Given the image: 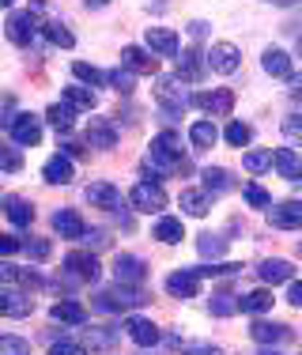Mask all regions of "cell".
Listing matches in <instances>:
<instances>
[{
  "label": "cell",
  "mask_w": 302,
  "mask_h": 355,
  "mask_svg": "<svg viewBox=\"0 0 302 355\" xmlns=\"http://www.w3.org/2000/svg\"><path fill=\"white\" fill-rule=\"evenodd\" d=\"M257 276H261L265 284H287V280H295V265L283 261V257H268L257 265Z\"/></svg>",
  "instance_id": "obj_21"
},
{
  "label": "cell",
  "mask_w": 302,
  "mask_h": 355,
  "mask_svg": "<svg viewBox=\"0 0 302 355\" xmlns=\"http://www.w3.org/2000/svg\"><path fill=\"white\" fill-rule=\"evenodd\" d=\"M49 318L61 321V325H87V306H80V302H72V299H61L49 310Z\"/></svg>",
  "instance_id": "obj_26"
},
{
  "label": "cell",
  "mask_w": 302,
  "mask_h": 355,
  "mask_svg": "<svg viewBox=\"0 0 302 355\" xmlns=\"http://www.w3.org/2000/svg\"><path fill=\"white\" fill-rule=\"evenodd\" d=\"M242 163H246L249 174H261V171L272 166V155H268V151H246V159H242Z\"/></svg>",
  "instance_id": "obj_43"
},
{
  "label": "cell",
  "mask_w": 302,
  "mask_h": 355,
  "mask_svg": "<svg viewBox=\"0 0 302 355\" xmlns=\"http://www.w3.org/2000/svg\"><path fill=\"white\" fill-rule=\"evenodd\" d=\"M4 216L12 219L15 227H30V223H35V208H30L23 197H8L4 200Z\"/></svg>",
  "instance_id": "obj_29"
},
{
  "label": "cell",
  "mask_w": 302,
  "mask_h": 355,
  "mask_svg": "<svg viewBox=\"0 0 302 355\" xmlns=\"http://www.w3.org/2000/svg\"><path fill=\"white\" fill-rule=\"evenodd\" d=\"M155 239L166 242V246L181 242V239H186V227H181V219H178V216H163V219L155 223Z\"/></svg>",
  "instance_id": "obj_30"
},
{
  "label": "cell",
  "mask_w": 302,
  "mask_h": 355,
  "mask_svg": "<svg viewBox=\"0 0 302 355\" xmlns=\"http://www.w3.org/2000/svg\"><path fill=\"white\" fill-rule=\"evenodd\" d=\"M148 163L155 174H170V171H181L186 166V155H181V140L174 132H159L151 140V151H148Z\"/></svg>",
  "instance_id": "obj_2"
},
{
  "label": "cell",
  "mask_w": 302,
  "mask_h": 355,
  "mask_svg": "<svg viewBox=\"0 0 302 355\" xmlns=\"http://www.w3.org/2000/svg\"><path fill=\"white\" fill-rule=\"evenodd\" d=\"M15 250H23V242L12 239V234H0V257H12Z\"/></svg>",
  "instance_id": "obj_51"
},
{
  "label": "cell",
  "mask_w": 302,
  "mask_h": 355,
  "mask_svg": "<svg viewBox=\"0 0 302 355\" xmlns=\"http://www.w3.org/2000/svg\"><path fill=\"white\" fill-rule=\"evenodd\" d=\"M87 144L91 148H114L117 144V125L110 121V117H91L87 121Z\"/></svg>",
  "instance_id": "obj_16"
},
{
  "label": "cell",
  "mask_w": 302,
  "mask_h": 355,
  "mask_svg": "<svg viewBox=\"0 0 302 355\" xmlns=\"http://www.w3.org/2000/svg\"><path fill=\"white\" fill-rule=\"evenodd\" d=\"M98 272H103V265H98L95 253H80V250H76V253L64 257V280H69V284H95Z\"/></svg>",
  "instance_id": "obj_4"
},
{
  "label": "cell",
  "mask_w": 302,
  "mask_h": 355,
  "mask_svg": "<svg viewBox=\"0 0 302 355\" xmlns=\"http://www.w3.org/2000/svg\"><path fill=\"white\" fill-rule=\"evenodd\" d=\"M148 49L155 57H178V35L166 27H148Z\"/></svg>",
  "instance_id": "obj_23"
},
{
  "label": "cell",
  "mask_w": 302,
  "mask_h": 355,
  "mask_svg": "<svg viewBox=\"0 0 302 355\" xmlns=\"http://www.w3.org/2000/svg\"><path fill=\"white\" fill-rule=\"evenodd\" d=\"M8 129H12V140L19 148H38L42 144V117H35V114H15Z\"/></svg>",
  "instance_id": "obj_7"
},
{
  "label": "cell",
  "mask_w": 302,
  "mask_h": 355,
  "mask_svg": "<svg viewBox=\"0 0 302 355\" xmlns=\"http://www.w3.org/2000/svg\"><path fill=\"white\" fill-rule=\"evenodd\" d=\"M204 61H208V69H212V72L231 76V72H238L242 53H238V46H231V42H215V46H212V53H208Z\"/></svg>",
  "instance_id": "obj_11"
},
{
  "label": "cell",
  "mask_w": 302,
  "mask_h": 355,
  "mask_svg": "<svg viewBox=\"0 0 302 355\" xmlns=\"http://www.w3.org/2000/svg\"><path fill=\"white\" fill-rule=\"evenodd\" d=\"M4 35H8V42H15V46H30L38 35V19L30 12H12L4 23Z\"/></svg>",
  "instance_id": "obj_8"
},
{
  "label": "cell",
  "mask_w": 302,
  "mask_h": 355,
  "mask_svg": "<svg viewBox=\"0 0 302 355\" xmlns=\"http://www.w3.org/2000/svg\"><path fill=\"white\" fill-rule=\"evenodd\" d=\"M23 166V155L15 148H8V144H0V171H8V174H15Z\"/></svg>",
  "instance_id": "obj_44"
},
{
  "label": "cell",
  "mask_w": 302,
  "mask_h": 355,
  "mask_svg": "<svg viewBox=\"0 0 302 355\" xmlns=\"http://www.w3.org/2000/svg\"><path fill=\"white\" fill-rule=\"evenodd\" d=\"M110 0H87V8H106Z\"/></svg>",
  "instance_id": "obj_56"
},
{
  "label": "cell",
  "mask_w": 302,
  "mask_h": 355,
  "mask_svg": "<svg viewBox=\"0 0 302 355\" xmlns=\"http://www.w3.org/2000/svg\"><path fill=\"white\" fill-rule=\"evenodd\" d=\"M87 205L114 212V208H121V189H117V185H110V182H91V185H87Z\"/></svg>",
  "instance_id": "obj_14"
},
{
  "label": "cell",
  "mask_w": 302,
  "mask_h": 355,
  "mask_svg": "<svg viewBox=\"0 0 302 355\" xmlns=\"http://www.w3.org/2000/svg\"><path fill=\"white\" fill-rule=\"evenodd\" d=\"M238 310H246V314H265V310H272V295L268 291H249L238 299Z\"/></svg>",
  "instance_id": "obj_35"
},
{
  "label": "cell",
  "mask_w": 302,
  "mask_h": 355,
  "mask_svg": "<svg viewBox=\"0 0 302 355\" xmlns=\"http://www.w3.org/2000/svg\"><path fill=\"white\" fill-rule=\"evenodd\" d=\"M64 106H72L76 114L80 110H95V91L83 87V83H72V87H64Z\"/></svg>",
  "instance_id": "obj_31"
},
{
  "label": "cell",
  "mask_w": 302,
  "mask_h": 355,
  "mask_svg": "<svg viewBox=\"0 0 302 355\" xmlns=\"http://www.w3.org/2000/svg\"><path fill=\"white\" fill-rule=\"evenodd\" d=\"M42 178H46L49 185H69L72 178H76L72 159H69V155H53V159H46V166H42Z\"/></svg>",
  "instance_id": "obj_24"
},
{
  "label": "cell",
  "mask_w": 302,
  "mask_h": 355,
  "mask_svg": "<svg viewBox=\"0 0 302 355\" xmlns=\"http://www.w3.org/2000/svg\"><path fill=\"white\" fill-rule=\"evenodd\" d=\"M4 4H12V0H0V8H4Z\"/></svg>",
  "instance_id": "obj_58"
},
{
  "label": "cell",
  "mask_w": 302,
  "mask_h": 355,
  "mask_svg": "<svg viewBox=\"0 0 302 355\" xmlns=\"http://www.w3.org/2000/svg\"><path fill=\"white\" fill-rule=\"evenodd\" d=\"M72 117H76V110L64 106V103H53V106L46 110V121L53 125L57 132H72Z\"/></svg>",
  "instance_id": "obj_32"
},
{
  "label": "cell",
  "mask_w": 302,
  "mask_h": 355,
  "mask_svg": "<svg viewBox=\"0 0 302 355\" xmlns=\"http://www.w3.org/2000/svg\"><path fill=\"white\" fill-rule=\"evenodd\" d=\"M121 69L132 72V76H155V72H159V57L151 53V49L125 46V49H121Z\"/></svg>",
  "instance_id": "obj_9"
},
{
  "label": "cell",
  "mask_w": 302,
  "mask_h": 355,
  "mask_svg": "<svg viewBox=\"0 0 302 355\" xmlns=\"http://www.w3.org/2000/svg\"><path fill=\"white\" fill-rule=\"evenodd\" d=\"M72 76L80 83H87V87H103V83H106V72H98L95 64H87V61H76L72 64Z\"/></svg>",
  "instance_id": "obj_36"
},
{
  "label": "cell",
  "mask_w": 302,
  "mask_h": 355,
  "mask_svg": "<svg viewBox=\"0 0 302 355\" xmlns=\"http://www.w3.org/2000/svg\"><path fill=\"white\" fill-rule=\"evenodd\" d=\"M23 250H27V253H30V257H35V261H46V257H49V242H42V239L27 242V246H23Z\"/></svg>",
  "instance_id": "obj_50"
},
{
  "label": "cell",
  "mask_w": 302,
  "mask_h": 355,
  "mask_svg": "<svg viewBox=\"0 0 302 355\" xmlns=\"http://www.w3.org/2000/svg\"><path fill=\"white\" fill-rule=\"evenodd\" d=\"M174 348H181V355H220L215 344H200V340H178V336H170Z\"/></svg>",
  "instance_id": "obj_41"
},
{
  "label": "cell",
  "mask_w": 302,
  "mask_h": 355,
  "mask_svg": "<svg viewBox=\"0 0 302 355\" xmlns=\"http://www.w3.org/2000/svg\"><path fill=\"white\" fill-rule=\"evenodd\" d=\"M144 302H151V295L144 287H132V284H114V287H103L95 295V310H103V314H125V310H136Z\"/></svg>",
  "instance_id": "obj_1"
},
{
  "label": "cell",
  "mask_w": 302,
  "mask_h": 355,
  "mask_svg": "<svg viewBox=\"0 0 302 355\" xmlns=\"http://www.w3.org/2000/svg\"><path fill=\"white\" fill-rule=\"evenodd\" d=\"M197 250H200V257H220V253L226 250V239H220V234H200L197 239Z\"/></svg>",
  "instance_id": "obj_38"
},
{
  "label": "cell",
  "mask_w": 302,
  "mask_h": 355,
  "mask_svg": "<svg viewBox=\"0 0 302 355\" xmlns=\"http://www.w3.org/2000/svg\"><path fill=\"white\" fill-rule=\"evenodd\" d=\"M283 137H287L291 144H302V117L299 114L283 117Z\"/></svg>",
  "instance_id": "obj_47"
},
{
  "label": "cell",
  "mask_w": 302,
  "mask_h": 355,
  "mask_svg": "<svg viewBox=\"0 0 302 355\" xmlns=\"http://www.w3.org/2000/svg\"><path fill=\"white\" fill-rule=\"evenodd\" d=\"M268 4H276V8H295V4H302V0H268Z\"/></svg>",
  "instance_id": "obj_55"
},
{
  "label": "cell",
  "mask_w": 302,
  "mask_h": 355,
  "mask_svg": "<svg viewBox=\"0 0 302 355\" xmlns=\"http://www.w3.org/2000/svg\"><path fill=\"white\" fill-rule=\"evenodd\" d=\"M287 302H291V306H302V280H295V284H291V291H287Z\"/></svg>",
  "instance_id": "obj_52"
},
{
  "label": "cell",
  "mask_w": 302,
  "mask_h": 355,
  "mask_svg": "<svg viewBox=\"0 0 302 355\" xmlns=\"http://www.w3.org/2000/svg\"><path fill=\"white\" fill-rule=\"evenodd\" d=\"M261 64H265L268 76H276V80H287V76H291V57L283 53V49H265Z\"/></svg>",
  "instance_id": "obj_28"
},
{
  "label": "cell",
  "mask_w": 302,
  "mask_h": 355,
  "mask_svg": "<svg viewBox=\"0 0 302 355\" xmlns=\"http://www.w3.org/2000/svg\"><path fill=\"white\" fill-rule=\"evenodd\" d=\"M114 276H117V284L140 287V284H144V276H148V265L136 257V253H117V257H114Z\"/></svg>",
  "instance_id": "obj_10"
},
{
  "label": "cell",
  "mask_w": 302,
  "mask_h": 355,
  "mask_svg": "<svg viewBox=\"0 0 302 355\" xmlns=\"http://www.w3.org/2000/svg\"><path fill=\"white\" fill-rule=\"evenodd\" d=\"M166 291H170L174 299H197V291H200V276L193 272V268L170 272V276H166Z\"/></svg>",
  "instance_id": "obj_15"
},
{
  "label": "cell",
  "mask_w": 302,
  "mask_h": 355,
  "mask_svg": "<svg viewBox=\"0 0 302 355\" xmlns=\"http://www.w3.org/2000/svg\"><path fill=\"white\" fill-rule=\"evenodd\" d=\"M125 333H129V340L140 344V348H155L159 336H163V333H159V325H151L148 318H129V321H125Z\"/></svg>",
  "instance_id": "obj_20"
},
{
  "label": "cell",
  "mask_w": 302,
  "mask_h": 355,
  "mask_svg": "<svg viewBox=\"0 0 302 355\" xmlns=\"http://www.w3.org/2000/svg\"><path fill=\"white\" fill-rule=\"evenodd\" d=\"M106 83L129 95V91H132V72H125V69H114V72H106Z\"/></svg>",
  "instance_id": "obj_46"
},
{
  "label": "cell",
  "mask_w": 302,
  "mask_h": 355,
  "mask_svg": "<svg viewBox=\"0 0 302 355\" xmlns=\"http://www.w3.org/2000/svg\"><path fill=\"white\" fill-rule=\"evenodd\" d=\"M193 106H200L208 117H226L234 110V91H226V87L200 91V95H193Z\"/></svg>",
  "instance_id": "obj_6"
},
{
  "label": "cell",
  "mask_w": 302,
  "mask_h": 355,
  "mask_svg": "<svg viewBox=\"0 0 302 355\" xmlns=\"http://www.w3.org/2000/svg\"><path fill=\"white\" fill-rule=\"evenodd\" d=\"M155 98H159V106H163L170 117H181L193 106V95L181 87L178 76H163V80H159V87H155Z\"/></svg>",
  "instance_id": "obj_3"
},
{
  "label": "cell",
  "mask_w": 302,
  "mask_h": 355,
  "mask_svg": "<svg viewBox=\"0 0 302 355\" xmlns=\"http://www.w3.org/2000/svg\"><path fill=\"white\" fill-rule=\"evenodd\" d=\"M49 355H87V352H83V344L61 340V344H53V348H49Z\"/></svg>",
  "instance_id": "obj_49"
},
{
  "label": "cell",
  "mask_w": 302,
  "mask_h": 355,
  "mask_svg": "<svg viewBox=\"0 0 302 355\" xmlns=\"http://www.w3.org/2000/svg\"><path fill=\"white\" fill-rule=\"evenodd\" d=\"M242 193H246L249 208H268V205H272V197H268V193H265V189H261V185H257V182H249V185H246V189H242Z\"/></svg>",
  "instance_id": "obj_45"
},
{
  "label": "cell",
  "mask_w": 302,
  "mask_h": 355,
  "mask_svg": "<svg viewBox=\"0 0 302 355\" xmlns=\"http://www.w3.org/2000/svg\"><path fill=\"white\" fill-rule=\"evenodd\" d=\"M200 178H204V193H226L234 185L231 182V171H223V166H208Z\"/></svg>",
  "instance_id": "obj_33"
},
{
  "label": "cell",
  "mask_w": 302,
  "mask_h": 355,
  "mask_svg": "<svg viewBox=\"0 0 302 355\" xmlns=\"http://www.w3.org/2000/svg\"><path fill=\"white\" fill-rule=\"evenodd\" d=\"M0 284H12V287H42V276L35 268H19L12 261H0Z\"/></svg>",
  "instance_id": "obj_22"
},
{
  "label": "cell",
  "mask_w": 302,
  "mask_h": 355,
  "mask_svg": "<svg viewBox=\"0 0 302 355\" xmlns=\"http://www.w3.org/2000/svg\"><path fill=\"white\" fill-rule=\"evenodd\" d=\"M189 140H193V148H212V144L220 140V129H215L212 121H197L189 129Z\"/></svg>",
  "instance_id": "obj_34"
},
{
  "label": "cell",
  "mask_w": 302,
  "mask_h": 355,
  "mask_svg": "<svg viewBox=\"0 0 302 355\" xmlns=\"http://www.w3.org/2000/svg\"><path fill=\"white\" fill-rule=\"evenodd\" d=\"M242 265H200V268H193L197 276H234Z\"/></svg>",
  "instance_id": "obj_48"
},
{
  "label": "cell",
  "mask_w": 302,
  "mask_h": 355,
  "mask_svg": "<svg viewBox=\"0 0 302 355\" xmlns=\"http://www.w3.org/2000/svg\"><path fill=\"white\" fill-rule=\"evenodd\" d=\"M53 231L61 234V239H83L87 234V223H83L80 212H72V208H61V212H53Z\"/></svg>",
  "instance_id": "obj_17"
},
{
  "label": "cell",
  "mask_w": 302,
  "mask_h": 355,
  "mask_svg": "<svg viewBox=\"0 0 302 355\" xmlns=\"http://www.w3.org/2000/svg\"><path fill=\"white\" fill-rule=\"evenodd\" d=\"M268 223L280 231H299L302 227V200H283V205H268Z\"/></svg>",
  "instance_id": "obj_12"
},
{
  "label": "cell",
  "mask_w": 302,
  "mask_h": 355,
  "mask_svg": "<svg viewBox=\"0 0 302 355\" xmlns=\"http://www.w3.org/2000/svg\"><path fill=\"white\" fill-rule=\"evenodd\" d=\"M0 355H30V344L23 340V336L0 333Z\"/></svg>",
  "instance_id": "obj_42"
},
{
  "label": "cell",
  "mask_w": 302,
  "mask_h": 355,
  "mask_svg": "<svg viewBox=\"0 0 302 355\" xmlns=\"http://www.w3.org/2000/svg\"><path fill=\"white\" fill-rule=\"evenodd\" d=\"M249 336H254L257 344H283V340H291V329L280 325V321H254V325H249Z\"/></svg>",
  "instance_id": "obj_25"
},
{
  "label": "cell",
  "mask_w": 302,
  "mask_h": 355,
  "mask_svg": "<svg viewBox=\"0 0 302 355\" xmlns=\"http://www.w3.org/2000/svg\"><path fill=\"white\" fill-rule=\"evenodd\" d=\"M27 314H35V299L0 287V318H27Z\"/></svg>",
  "instance_id": "obj_18"
},
{
  "label": "cell",
  "mask_w": 302,
  "mask_h": 355,
  "mask_svg": "<svg viewBox=\"0 0 302 355\" xmlns=\"http://www.w3.org/2000/svg\"><path fill=\"white\" fill-rule=\"evenodd\" d=\"M204 72H208L204 53H200L197 46H189L186 53L178 57V80H181V83H200V80H204Z\"/></svg>",
  "instance_id": "obj_13"
},
{
  "label": "cell",
  "mask_w": 302,
  "mask_h": 355,
  "mask_svg": "<svg viewBox=\"0 0 302 355\" xmlns=\"http://www.w3.org/2000/svg\"><path fill=\"white\" fill-rule=\"evenodd\" d=\"M223 137H226V144H231V148H246V144L254 140V129H249L246 121H231Z\"/></svg>",
  "instance_id": "obj_37"
},
{
  "label": "cell",
  "mask_w": 302,
  "mask_h": 355,
  "mask_svg": "<svg viewBox=\"0 0 302 355\" xmlns=\"http://www.w3.org/2000/svg\"><path fill=\"white\" fill-rule=\"evenodd\" d=\"M272 166L280 171V178H287V182H302V155L295 148H276Z\"/></svg>",
  "instance_id": "obj_19"
},
{
  "label": "cell",
  "mask_w": 302,
  "mask_h": 355,
  "mask_svg": "<svg viewBox=\"0 0 302 355\" xmlns=\"http://www.w3.org/2000/svg\"><path fill=\"white\" fill-rule=\"evenodd\" d=\"M261 355H280V352H261Z\"/></svg>",
  "instance_id": "obj_57"
},
{
  "label": "cell",
  "mask_w": 302,
  "mask_h": 355,
  "mask_svg": "<svg viewBox=\"0 0 302 355\" xmlns=\"http://www.w3.org/2000/svg\"><path fill=\"white\" fill-rule=\"evenodd\" d=\"M129 205L136 208V212H163L166 208V193L159 182H136L129 193Z\"/></svg>",
  "instance_id": "obj_5"
},
{
  "label": "cell",
  "mask_w": 302,
  "mask_h": 355,
  "mask_svg": "<svg viewBox=\"0 0 302 355\" xmlns=\"http://www.w3.org/2000/svg\"><path fill=\"white\" fill-rule=\"evenodd\" d=\"M178 205L186 208V216L204 219V216H208V208H212V200H208V193H204V189H181Z\"/></svg>",
  "instance_id": "obj_27"
},
{
  "label": "cell",
  "mask_w": 302,
  "mask_h": 355,
  "mask_svg": "<svg viewBox=\"0 0 302 355\" xmlns=\"http://www.w3.org/2000/svg\"><path fill=\"white\" fill-rule=\"evenodd\" d=\"M291 80V98H302V72L299 76H287Z\"/></svg>",
  "instance_id": "obj_53"
},
{
  "label": "cell",
  "mask_w": 302,
  "mask_h": 355,
  "mask_svg": "<svg viewBox=\"0 0 302 355\" xmlns=\"http://www.w3.org/2000/svg\"><path fill=\"white\" fill-rule=\"evenodd\" d=\"M212 314L215 318H231V314H238V295H212Z\"/></svg>",
  "instance_id": "obj_40"
},
{
  "label": "cell",
  "mask_w": 302,
  "mask_h": 355,
  "mask_svg": "<svg viewBox=\"0 0 302 355\" xmlns=\"http://www.w3.org/2000/svg\"><path fill=\"white\" fill-rule=\"evenodd\" d=\"M189 35H193V38H204V35H208V23H200V19L189 23Z\"/></svg>",
  "instance_id": "obj_54"
},
{
  "label": "cell",
  "mask_w": 302,
  "mask_h": 355,
  "mask_svg": "<svg viewBox=\"0 0 302 355\" xmlns=\"http://www.w3.org/2000/svg\"><path fill=\"white\" fill-rule=\"evenodd\" d=\"M46 38L53 42V46H61V49H72V46H76L72 31L64 27V23H46Z\"/></svg>",
  "instance_id": "obj_39"
}]
</instances>
